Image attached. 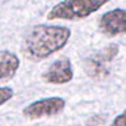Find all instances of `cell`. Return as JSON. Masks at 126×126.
Instances as JSON below:
<instances>
[{
    "mask_svg": "<svg viewBox=\"0 0 126 126\" xmlns=\"http://www.w3.org/2000/svg\"><path fill=\"white\" fill-rule=\"evenodd\" d=\"M109 0H63L51 8L49 20H78L92 15Z\"/></svg>",
    "mask_w": 126,
    "mask_h": 126,
    "instance_id": "7a4b0ae2",
    "label": "cell"
},
{
    "mask_svg": "<svg viewBox=\"0 0 126 126\" xmlns=\"http://www.w3.org/2000/svg\"><path fill=\"white\" fill-rule=\"evenodd\" d=\"M71 37L66 26L37 25L32 28L24 43V51L32 59H45L53 53L63 49Z\"/></svg>",
    "mask_w": 126,
    "mask_h": 126,
    "instance_id": "6da1fadb",
    "label": "cell"
},
{
    "mask_svg": "<svg viewBox=\"0 0 126 126\" xmlns=\"http://www.w3.org/2000/svg\"><path fill=\"white\" fill-rule=\"evenodd\" d=\"M112 126H125V113H121L120 116L114 118Z\"/></svg>",
    "mask_w": 126,
    "mask_h": 126,
    "instance_id": "9c48e42d",
    "label": "cell"
},
{
    "mask_svg": "<svg viewBox=\"0 0 126 126\" xmlns=\"http://www.w3.org/2000/svg\"><path fill=\"white\" fill-rule=\"evenodd\" d=\"M13 96V91L9 87H0V105L5 104Z\"/></svg>",
    "mask_w": 126,
    "mask_h": 126,
    "instance_id": "ba28073f",
    "label": "cell"
},
{
    "mask_svg": "<svg viewBox=\"0 0 126 126\" xmlns=\"http://www.w3.org/2000/svg\"><path fill=\"white\" fill-rule=\"evenodd\" d=\"M74 70L68 58H61L55 61L43 74V80L51 84H64L72 80Z\"/></svg>",
    "mask_w": 126,
    "mask_h": 126,
    "instance_id": "5b68a950",
    "label": "cell"
},
{
    "mask_svg": "<svg viewBox=\"0 0 126 126\" xmlns=\"http://www.w3.org/2000/svg\"><path fill=\"white\" fill-rule=\"evenodd\" d=\"M118 46L117 45H109L106 49L100 51L98 54L91 57L87 61V72L93 79H102L108 75V62L117 55Z\"/></svg>",
    "mask_w": 126,
    "mask_h": 126,
    "instance_id": "277c9868",
    "label": "cell"
},
{
    "mask_svg": "<svg viewBox=\"0 0 126 126\" xmlns=\"http://www.w3.org/2000/svg\"><path fill=\"white\" fill-rule=\"evenodd\" d=\"M20 67V59L15 53L0 51V81L11 79Z\"/></svg>",
    "mask_w": 126,
    "mask_h": 126,
    "instance_id": "52a82bcc",
    "label": "cell"
},
{
    "mask_svg": "<svg viewBox=\"0 0 126 126\" xmlns=\"http://www.w3.org/2000/svg\"><path fill=\"white\" fill-rule=\"evenodd\" d=\"M100 30L106 35H117L126 32V15L122 8L104 13L98 22Z\"/></svg>",
    "mask_w": 126,
    "mask_h": 126,
    "instance_id": "8992f818",
    "label": "cell"
},
{
    "mask_svg": "<svg viewBox=\"0 0 126 126\" xmlns=\"http://www.w3.org/2000/svg\"><path fill=\"white\" fill-rule=\"evenodd\" d=\"M64 100L61 97H47L32 102L22 110V113L30 120H38L42 117L57 116L64 109Z\"/></svg>",
    "mask_w": 126,
    "mask_h": 126,
    "instance_id": "3957f363",
    "label": "cell"
}]
</instances>
